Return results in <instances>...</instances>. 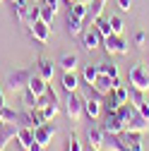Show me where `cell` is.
<instances>
[{"label":"cell","instance_id":"obj_1","mask_svg":"<svg viewBox=\"0 0 149 151\" xmlns=\"http://www.w3.org/2000/svg\"><path fill=\"white\" fill-rule=\"evenodd\" d=\"M127 82H130V86L132 89H140V91H149V72H147V67L144 65H132L130 67V72H127Z\"/></svg>","mask_w":149,"mask_h":151},{"label":"cell","instance_id":"obj_2","mask_svg":"<svg viewBox=\"0 0 149 151\" xmlns=\"http://www.w3.org/2000/svg\"><path fill=\"white\" fill-rule=\"evenodd\" d=\"M65 113H67V118L72 122H80L82 120V113H84V101L82 96H77V93H67V99H65Z\"/></svg>","mask_w":149,"mask_h":151},{"label":"cell","instance_id":"obj_3","mask_svg":"<svg viewBox=\"0 0 149 151\" xmlns=\"http://www.w3.org/2000/svg\"><path fill=\"white\" fill-rule=\"evenodd\" d=\"M103 48L108 55H127V41L123 39V34H111L103 39Z\"/></svg>","mask_w":149,"mask_h":151},{"label":"cell","instance_id":"obj_4","mask_svg":"<svg viewBox=\"0 0 149 151\" xmlns=\"http://www.w3.org/2000/svg\"><path fill=\"white\" fill-rule=\"evenodd\" d=\"M55 134H58V127H55L53 122H48V120H46L43 125H39V127H34V142H36V144H41L43 149L53 142Z\"/></svg>","mask_w":149,"mask_h":151},{"label":"cell","instance_id":"obj_5","mask_svg":"<svg viewBox=\"0 0 149 151\" xmlns=\"http://www.w3.org/2000/svg\"><path fill=\"white\" fill-rule=\"evenodd\" d=\"M29 77H31V70H14L7 74V89L10 91H24L27 84H29Z\"/></svg>","mask_w":149,"mask_h":151},{"label":"cell","instance_id":"obj_6","mask_svg":"<svg viewBox=\"0 0 149 151\" xmlns=\"http://www.w3.org/2000/svg\"><path fill=\"white\" fill-rule=\"evenodd\" d=\"M101 129L106 132V134H120V132L125 129L120 115H118V110H106V118H103V125Z\"/></svg>","mask_w":149,"mask_h":151},{"label":"cell","instance_id":"obj_7","mask_svg":"<svg viewBox=\"0 0 149 151\" xmlns=\"http://www.w3.org/2000/svg\"><path fill=\"white\" fill-rule=\"evenodd\" d=\"M82 101H84V113H87L91 120H96L101 115V110H103V101L99 96H91V93H84Z\"/></svg>","mask_w":149,"mask_h":151},{"label":"cell","instance_id":"obj_8","mask_svg":"<svg viewBox=\"0 0 149 151\" xmlns=\"http://www.w3.org/2000/svg\"><path fill=\"white\" fill-rule=\"evenodd\" d=\"M17 132H20L17 122H0V151L7 149V144L17 137Z\"/></svg>","mask_w":149,"mask_h":151},{"label":"cell","instance_id":"obj_9","mask_svg":"<svg viewBox=\"0 0 149 151\" xmlns=\"http://www.w3.org/2000/svg\"><path fill=\"white\" fill-rule=\"evenodd\" d=\"M82 46H84L87 50H94V48L103 46V36L99 34V29H96V27H91V29L82 31Z\"/></svg>","mask_w":149,"mask_h":151},{"label":"cell","instance_id":"obj_10","mask_svg":"<svg viewBox=\"0 0 149 151\" xmlns=\"http://www.w3.org/2000/svg\"><path fill=\"white\" fill-rule=\"evenodd\" d=\"M29 34H31V39L34 41H39V43H48V39H51V24H46V22H34L31 27H29Z\"/></svg>","mask_w":149,"mask_h":151},{"label":"cell","instance_id":"obj_11","mask_svg":"<svg viewBox=\"0 0 149 151\" xmlns=\"http://www.w3.org/2000/svg\"><path fill=\"white\" fill-rule=\"evenodd\" d=\"M118 84H120L118 79H111V77H106V74H99L96 82L91 84V89H94L96 93H101V96H106V93H108V91H113Z\"/></svg>","mask_w":149,"mask_h":151},{"label":"cell","instance_id":"obj_12","mask_svg":"<svg viewBox=\"0 0 149 151\" xmlns=\"http://www.w3.org/2000/svg\"><path fill=\"white\" fill-rule=\"evenodd\" d=\"M120 139H123V144H125L130 151H142V132L123 129V132H120Z\"/></svg>","mask_w":149,"mask_h":151},{"label":"cell","instance_id":"obj_13","mask_svg":"<svg viewBox=\"0 0 149 151\" xmlns=\"http://www.w3.org/2000/svg\"><path fill=\"white\" fill-rule=\"evenodd\" d=\"M27 89H29V91H34L36 96L41 99V96H46V91H48V82H43L39 74H31V77H29V84H27Z\"/></svg>","mask_w":149,"mask_h":151},{"label":"cell","instance_id":"obj_14","mask_svg":"<svg viewBox=\"0 0 149 151\" xmlns=\"http://www.w3.org/2000/svg\"><path fill=\"white\" fill-rule=\"evenodd\" d=\"M103 149L106 151H127L120 134H106V132H103Z\"/></svg>","mask_w":149,"mask_h":151},{"label":"cell","instance_id":"obj_15","mask_svg":"<svg viewBox=\"0 0 149 151\" xmlns=\"http://www.w3.org/2000/svg\"><path fill=\"white\" fill-rule=\"evenodd\" d=\"M17 142H20V146L27 151L31 144H34V127H20V132H17Z\"/></svg>","mask_w":149,"mask_h":151},{"label":"cell","instance_id":"obj_16","mask_svg":"<svg viewBox=\"0 0 149 151\" xmlns=\"http://www.w3.org/2000/svg\"><path fill=\"white\" fill-rule=\"evenodd\" d=\"M125 129H130V132H147L149 129V120L144 115H140V113H135V118L125 125Z\"/></svg>","mask_w":149,"mask_h":151},{"label":"cell","instance_id":"obj_17","mask_svg":"<svg viewBox=\"0 0 149 151\" xmlns=\"http://www.w3.org/2000/svg\"><path fill=\"white\" fill-rule=\"evenodd\" d=\"M87 139H89V146H94V149H103V129H101V127H89Z\"/></svg>","mask_w":149,"mask_h":151},{"label":"cell","instance_id":"obj_18","mask_svg":"<svg viewBox=\"0 0 149 151\" xmlns=\"http://www.w3.org/2000/svg\"><path fill=\"white\" fill-rule=\"evenodd\" d=\"M43 122H46V118H43L41 108H27V125L29 127H39Z\"/></svg>","mask_w":149,"mask_h":151},{"label":"cell","instance_id":"obj_19","mask_svg":"<svg viewBox=\"0 0 149 151\" xmlns=\"http://www.w3.org/2000/svg\"><path fill=\"white\" fill-rule=\"evenodd\" d=\"M36 70H39V77H41L43 82H51V79H53V63H51V60L41 58L39 65H36Z\"/></svg>","mask_w":149,"mask_h":151},{"label":"cell","instance_id":"obj_20","mask_svg":"<svg viewBox=\"0 0 149 151\" xmlns=\"http://www.w3.org/2000/svg\"><path fill=\"white\" fill-rule=\"evenodd\" d=\"M77 63H80V58H77V53H65L63 58L58 60V65L65 70V72H74V67H77Z\"/></svg>","mask_w":149,"mask_h":151},{"label":"cell","instance_id":"obj_21","mask_svg":"<svg viewBox=\"0 0 149 151\" xmlns=\"http://www.w3.org/2000/svg\"><path fill=\"white\" fill-rule=\"evenodd\" d=\"M99 74H106L111 79H118V65H113V60H103V63H99Z\"/></svg>","mask_w":149,"mask_h":151},{"label":"cell","instance_id":"obj_22","mask_svg":"<svg viewBox=\"0 0 149 151\" xmlns=\"http://www.w3.org/2000/svg\"><path fill=\"white\" fill-rule=\"evenodd\" d=\"M77 86H80L77 74H74V72H65V74H63V89H65L67 93H72V91H77Z\"/></svg>","mask_w":149,"mask_h":151},{"label":"cell","instance_id":"obj_23","mask_svg":"<svg viewBox=\"0 0 149 151\" xmlns=\"http://www.w3.org/2000/svg\"><path fill=\"white\" fill-rule=\"evenodd\" d=\"M67 31H70V36H82L84 22L77 19V17H72V14H67Z\"/></svg>","mask_w":149,"mask_h":151},{"label":"cell","instance_id":"obj_24","mask_svg":"<svg viewBox=\"0 0 149 151\" xmlns=\"http://www.w3.org/2000/svg\"><path fill=\"white\" fill-rule=\"evenodd\" d=\"M130 103H132V108H135V110H140V108L147 103L144 91H140V89H132V86H130Z\"/></svg>","mask_w":149,"mask_h":151},{"label":"cell","instance_id":"obj_25","mask_svg":"<svg viewBox=\"0 0 149 151\" xmlns=\"http://www.w3.org/2000/svg\"><path fill=\"white\" fill-rule=\"evenodd\" d=\"M135 108H132V103H123L120 108H118V115H120V120H123V125H127L130 120H132L135 118Z\"/></svg>","mask_w":149,"mask_h":151},{"label":"cell","instance_id":"obj_26","mask_svg":"<svg viewBox=\"0 0 149 151\" xmlns=\"http://www.w3.org/2000/svg\"><path fill=\"white\" fill-rule=\"evenodd\" d=\"M82 77H84V82H87V84H94V82H96V77H99V65H84Z\"/></svg>","mask_w":149,"mask_h":151},{"label":"cell","instance_id":"obj_27","mask_svg":"<svg viewBox=\"0 0 149 151\" xmlns=\"http://www.w3.org/2000/svg\"><path fill=\"white\" fill-rule=\"evenodd\" d=\"M94 27L99 29V34L103 36V39H106V36H111V34H113V29H111V22H108V17H99V19L94 22Z\"/></svg>","mask_w":149,"mask_h":151},{"label":"cell","instance_id":"obj_28","mask_svg":"<svg viewBox=\"0 0 149 151\" xmlns=\"http://www.w3.org/2000/svg\"><path fill=\"white\" fill-rule=\"evenodd\" d=\"M87 12H89V7H87V5H82V3H77V0H74L67 14H72V17H77V19H82V22H84V17H87Z\"/></svg>","mask_w":149,"mask_h":151},{"label":"cell","instance_id":"obj_29","mask_svg":"<svg viewBox=\"0 0 149 151\" xmlns=\"http://www.w3.org/2000/svg\"><path fill=\"white\" fill-rule=\"evenodd\" d=\"M24 108H39V96H36L34 91H29V89H24Z\"/></svg>","mask_w":149,"mask_h":151},{"label":"cell","instance_id":"obj_30","mask_svg":"<svg viewBox=\"0 0 149 151\" xmlns=\"http://www.w3.org/2000/svg\"><path fill=\"white\" fill-rule=\"evenodd\" d=\"M113 93H116V99L120 101V106L130 101V89H127V86H123V84H118V86L113 89Z\"/></svg>","mask_w":149,"mask_h":151},{"label":"cell","instance_id":"obj_31","mask_svg":"<svg viewBox=\"0 0 149 151\" xmlns=\"http://www.w3.org/2000/svg\"><path fill=\"white\" fill-rule=\"evenodd\" d=\"M0 122H17V113L12 108L3 106V108H0Z\"/></svg>","mask_w":149,"mask_h":151},{"label":"cell","instance_id":"obj_32","mask_svg":"<svg viewBox=\"0 0 149 151\" xmlns=\"http://www.w3.org/2000/svg\"><path fill=\"white\" fill-rule=\"evenodd\" d=\"M39 19H41V7H29V10H27V22H24V24L31 27L34 22H39Z\"/></svg>","mask_w":149,"mask_h":151},{"label":"cell","instance_id":"obj_33","mask_svg":"<svg viewBox=\"0 0 149 151\" xmlns=\"http://www.w3.org/2000/svg\"><path fill=\"white\" fill-rule=\"evenodd\" d=\"M106 96H108V99L103 101V108H106V110H118V108H120V101L116 99V93H113V91H108Z\"/></svg>","mask_w":149,"mask_h":151},{"label":"cell","instance_id":"obj_34","mask_svg":"<svg viewBox=\"0 0 149 151\" xmlns=\"http://www.w3.org/2000/svg\"><path fill=\"white\" fill-rule=\"evenodd\" d=\"M108 22H111V29H113V34H123V19H120V17L118 14H111L108 17Z\"/></svg>","mask_w":149,"mask_h":151},{"label":"cell","instance_id":"obj_35","mask_svg":"<svg viewBox=\"0 0 149 151\" xmlns=\"http://www.w3.org/2000/svg\"><path fill=\"white\" fill-rule=\"evenodd\" d=\"M53 17H55V12H53V7H48V5H41V22H46V24H51V22H53Z\"/></svg>","mask_w":149,"mask_h":151},{"label":"cell","instance_id":"obj_36","mask_svg":"<svg viewBox=\"0 0 149 151\" xmlns=\"http://www.w3.org/2000/svg\"><path fill=\"white\" fill-rule=\"evenodd\" d=\"M67 151H82V142L74 134H70V139H67Z\"/></svg>","mask_w":149,"mask_h":151},{"label":"cell","instance_id":"obj_37","mask_svg":"<svg viewBox=\"0 0 149 151\" xmlns=\"http://www.w3.org/2000/svg\"><path fill=\"white\" fill-rule=\"evenodd\" d=\"M144 41H147V34H144V31H137V34H135V46H140V48H142V46H144Z\"/></svg>","mask_w":149,"mask_h":151},{"label":"cell","instance_id":"obj_38","mask_svg":"<svg viewBox=\"0 0 149 151\" xmlns=\"http://www.w3.org/2000/svg\"><path fill=\"white\" fill-rule=\"evenodd\" d=\"M118 7L123 12H130V7H132V0H118Z\"/></svg>","mask_w":149,"mask_h":151},{"label":"cell","instance_id":"obj_39","mask_svg":"<svg viewBox=\"0 0 149 151\" xmlns=\"http://www.w3.org/2000/svg\"><path fill=\"white\" fill-rule=\"evenodd\" d=\"M46 5L53 7V12H58V10H60V0H46Z\"/></svg>","mask_w":149,"mask_h":151},{"label":"cell","instance_id":"obj_40","mask_svg":"<svg viewBox=\"0 0 149 151\" xmlns=\"http://www.w3.org/2000/svg\"><path fill=\"white\" fill-rule=\"evenodd\" d=\"M137 113H140V115H144V118L149 120V101H147V103H144V106H142V108H140Z\"/></svg>","mask_w":149,"mask_h":151},{"label":"cell","instance_id":"obj_41","mask_svg":"<svg viewBox=\"0 0 149 151\" xmlns=\"http://www.w3.org/2000/svg\"><path fill=\"white\" fill-rule=\"evenodd\" d=\"M27 151H43V146H41V144H36V142H34V144H31V146H29Z\"/></svg>","mask_w":149,"mask_h":151},{"label":"cell","instance_id":"obj_42","mask_svg":"<svg viewBox=\"0 0 149 151\" xmlns=\"http://www.w3.org/2000/svg\"><path fill=\"white\" fill-rule=\"evenodd\" d=\"M5 106V96H3V89H0V108Z\"/></svg>","mask_w":149,"mask_h":151},{"label":"cell","instance_id":"obj_43","mask_svg":"<svg viewBox=\"0 0 149 151\" xmlns=\"http://www.w3.org/2000/svg\"><path fill=\"white\" fill-rule=\"evenodd\" d=\"M77 3H82V5H87V7H89L91 3H94V0H77Z\"/></svg>","mask_w":149,"mask_h":151},{"label":"cell","instance_id":"obj_44","mask_svg":"<svg viewBox=\"0 0 149 151\" xmlns=\"http://www.w3.org/2000/svg\"><path fill=\"white\" fill-rule=\"evenodd\" d=\"M12 3H20V5H29V0H12Z\"/></svg>","mask_w":149,"mask_h":151},{"label":"cell","instance_id":"obj_45","mask_svg":"<svg viewBox=\"0 0 149 151\" xmlns=\"http://www.w3.org/2000/svg\"><path fill=\"white\" fill-rule=\"evenodd\" d=\"M89 151H101V149H94V146H89Z\"/></svg>","mask_w":149,"mask_h":151},{"label":"cell","instance_id":"obj_46","mask_svg":"<svg viewBox=\"0 0 149 151\" xmlns=\"http://www.w3.org/2000/svg\"><path fill=\"white\" fill-rule=\"evenodd\" d=\"M67 3H70V5H72V3H74V0H67Z\"/></svg>","mask_w":149,"mask_h":151},{"label":"cell","instance_id":"obj_47","mask_svg":"<svg viewBox=\"0 0 149 151\" xmlns=\"http://www.w3.org/2000/svg\"><path fill=\"white\" fill-rule=\"evenodd\" d=\"M0 5H3V0H0Z\"/></svg>","mask_w":149,"mask_h":151},{"label":"cell","instance_id":"obj_48","mask_svg":"<svg viewBox=\"0 0 149 151\" xmlns=\"http://www.w3.org/2000/svg\"><path fill=\"white\" fill-rule=\"evenodd\" d=\"M127 151H130V149H127Z\"/></svg>","mask_w":149,"mask_h":151}]
</instances>
